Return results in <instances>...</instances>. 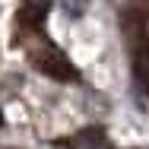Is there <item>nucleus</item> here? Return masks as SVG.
Listing matches in <instances>:
<instances>
[{"mask_svg":"<svg viewBox=\"0 0 149 149\" xmlns=\"http://www.w3.org/2000/svg\"><path fill=\"white\" fill-rule=\"evenodd\" d=\"M32 63H35L41 73L54 76V79H73V76H76V70L70 67V60L63 57L60 51H54V48H38V51H32Z\"/></svg>","mask_w":149,"mask_h":149,"instance_id":"obj_1","label":"nucleus"},{"mask_svg":"<svg viewBox=\"0 0 149 149\" xmlns=\"http://www.w3.org/2000/svg\"><path fill=\"white\" fill-rule=\"evenodd\" d=\"M0 120H3V118H0Z\"/></svg>","mask_w":149,"mask_h":149,"instance_id":"obj_2","label":"nucleus"}]
</instances>
